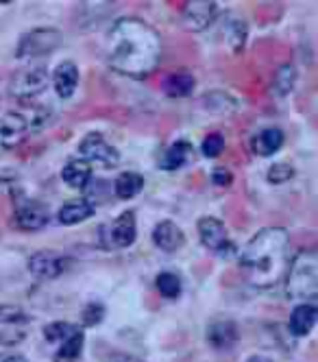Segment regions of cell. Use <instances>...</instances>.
<instances>
[{"instance_id": "d4e9b609", "label": "cell", "mask_w": 318, "mask_h": 362, "mask_svg": "<svg viewBox=\"0 0 318 362\" xmlns=\"http://www.w3.org/2000/svg\"><path fill=\"white\" fill-rule=\"evenodd\" d=\"M155 288L159 291V295L166 297V299H177L181 295V279L177 273H170V271H164L159 273L157 279H155Z\"/></svg>"}, {"instance_id": "f546056e", "label": "cell", "mask_w": 318, "mask_h": 362, "mask_svg": "<svg viewBox=\"0 0 318 362\" xmlns=\"http://www.w3.org/2000/svg\"><path fill=\"white\" fill-rule=\"evenodd\" d=\"M293 175H295V168H293V166H290V164H283V162H279V164H273V166L269 168V173H266V179L271 181V184L279 186V184H285V181L293 179Z\"/></svg>"}, {"instance_id": "7c38bea8", "label": "cell", "mask_w": 318, "mask_h": 362, "mask_svg": "<svg viewBox=\"0 0 318 362\" xmlns=\"http://www.w3.org/2000/svg\"><path fill=\"white\" fill-rule=\"evenodd\" d=\"M218 5L211 3V0H190V3L183 5V24L185 29L190 31H205L211 27V22L216 18Z\"/></svg>"}, {"instance_id": "9a60e30c", "label": "cell", "mask_w": 318, "mask_h": 362, "mask_svg": "<svg viewBox=\"0 0 318 362\" xmlns=\"http://www.w3.org/2000/svg\"><path fill=\"white\" fill-rule=\"evenodd\" d=\"M52 86H55V92L59 98L68 100L72 98L76 86H78V68L72 62H61L57 66V70L52 72Z\"/></svg>"}, {"instance_id": "7a4b0ae2", "label": "cell", "mask_w": 318, "mask_h": 362, "mask_svg": "<svg viewBox=\"0 0 318 362\" xmlns=\"http://www.w3.org/2000/svg\"><path fill=\"white\" fill-rule=\"evenodd\" d=\"M290 267V236L283 227L259 229L240 253V269L249 286L273 288Z\"/></svg>"}, {"instance_id": "44dd1931", "label": "cell", "mask_w": 318, "mask_h": 362, "mask_svg": "<svg viewBox=\"0 0 318 362\" xmlns=\"http://www.w3.org/2000/svg\"><path fill=\"white\" fill-rule=\"evenodd\" d=\"M192 153H194V148H192L190 142L179 140V142L168 146V151L164 153V158H162V162H159V166H162L164 170H179L192 160Z\"/></svg>"}, {"instance_id": "30bf717a", "label": "cell", "mask_w": 318, "mask_h": 362, "mask_svg": "<svg viewBox=\"0 0 318 362\" xmlns=\"http://www.w3.org/2000/svg\"><path fill=\"white\" fill-rule=\"evenodd\" d=\"M199 236H201V243L209 251H216L220 255L233 253V245L229 243V236H227V227L216 216H203L199 221Z\"/></svg>"}, {"instance_id": "2e32d148", "label": "cell", "mask_w": 318, "mask_h": 362, "mask_svg": "<svg viewBox=\"0 0 318 362\" xmlns=\"http://www.w3.org/2000/svg\"><path fill=\"white\" fill-rule=\"evenodd\" d=\"M153 243H155L157 249L172 253L183 245V231L179 229L177 223L162 221V223H157L155 229H153Z\"/></svg>"}, {"instance_id": "603a6c76", "label": "cell", "mask_w": 318, "mask_h": 362, "mask_svg": "<svg viewBox=\"0 0 318 362\" xmlns=\"http://www.w3.org/2000/svg\"><path fill=\"white\" fill-rule=\"evenodd\" d=\"M142 190H144V177L138 175V173H131V170L120 173V175L116 177V181H114V192H116V197L122 199V201L138 197Z\"/></svg>"}, {"instance_id": "836d02e7", "label": "cell", "mask_w": 318, "mask_h": 362, "mask_svg": "<svg viewBox=\"0 0 318 362\" xmlns=\"http://www.w3.org/2000/svg\"><path fill=\"white\" fill-rule=\"evenodd\" d=\"M247 362H273L271 358H264V356H251Z\"/></svg>"}, {"instance_id": "f1b7e54d", "label": "cell", "mask_w": 318, "mask_h": 362, "mask_svg": "<svg viewBox=\"0 0 318 362\" xmlns=\"http://www.w3.org/2000/svg\"><path fill=\"white\" fill-rule=\"evenodd\" d=\"M105 319V305L102 303H88L81 313V323L83 327H96Z\"/></svg>"}, {"instance_id": "4dcf8cb0", "label": "cell", "mask_w": 318, "mask_h": 362, "mask_svg": "<svg viewBox=\"0 0 318 362\" xmlns=\"http://www.w3.org/2000/svg\"><path fill=\"white\" fill-rule=\"evenodd\" d=\"M211 181H214V186L227 188V186H231V184H233V175H231V170H229V168L218 166V168L211 170Z\"/></svg>"}, {"instance_id": "cb8c5ba5", "label": "cell", "mask_w": 318, "mask_h": 362, "mask_svg": "<svg viewBox=\"0 0 318 362\" xmlns=\"http://www.w3.org/2000/svg\"><path fill=\"white\" fill-rule=\"evenodd\" d=\"M283 132L277 127H271V129H264L259 132L253 140V148L264 155V158H269V155H275L281 146H283Z\"/></svg>"}, {"instance_id": "ac0fdd59", "label": "cell", "mask_w": 318, "mask_h": 362, "mask_svg": "<svg viewBox=\"0 0 318 362\" xmlns=\"http://www.w3.org/2000/svg\"><path fill=\"white\" fill-rule=\"evenodd\" d=\"M96 208L94 203L88 201V199H74V201H68L61 205L59 210V223L61 225H78L88 221L90 216H94Z\"/></svg>"}, {"instance_id": "8992f818", "label": "cell", "mask_w": 318, "mask_h": 362, "mask_svg": "<svg viewBox=\"0 0 318 362\" xmlns=\"http://www.w3.org/2000/svg\"><path fill=\"white\" fill-rule=\"evenodd\" d=\"M48 86V70L40 64L33 66H24L11 76L9 92L16 98H33L42 94Z\"/></svg>"}, {"instance_id": "d6986e66", "label": "cell", "mask_w": 318, "mask_h": 362, "mask_svg": "<svg viewBox=\"0 0 318 362\" xmlns=\"http://www.w3.org/2000/svg\"><path fill=\"white\" fill-rule=\"evenodd\" d=\"M83 343H86V334L83 327H76L68 339H64L52 356V362H78L83 354Z\"/></svg>"}, {"instance_id": "1f68e13d", "label": "cell", "mask_w": 318, "mask_h": 362, "mask_svg": "<svg viewBox=\"0 0 318 362\" xmlns=\"http://www.w3.org/2000/svg\"><path fill=\"white\" fill-rule=\"evenodd\" d=\"M112 362H142V360H138V358H134V356H116Z\"/></svg>"}, {"instance_id": "4316f807", "label": "cell", "mask_w": 318, "mask_h": 362, "mask_svg": "<svg viewBox=\"0 0 318 362\" xmlns=\"http://www.w3.org/2000/svg\"><path fill=\"white\" fill-rule=\"evenodd\" d=\"M78 325H72L68 321H52L44 327V339L48 343H61L64 339H68V336L76 329Z\"/></svg>"}, {"instance_id": "52a82bcc", "label": "cell", "mask_w": 318, "mask_h": 362, "mask_svg": "<svg viewBox=\"0 0 318 362\" xmlns=\"http://www.w3.org/2000/svg\"><path fill=\"white\" fill-rule=\"evenodd\" d=\"M48 223V208L42 201L24 197L13 205V225L24 231H37Z\"/></svg>"}, {"instance_id": "83f0119b", "label": "cell", "mask_w": 318, "mask_h": 362, "mask_svg": "<svg viewBox=\"0 0 318 362\" xmlns=\"http://www.w3.org/2000/svg\"><path fill=\"white\" fill-rule=\"evenodd\" d=\"M201 151H203L205 158H218V155L225 151V138H223V134H218V132L209 134V136L203 140Z\"/></svg>"}, {"instance_id": "8fae6325", "label": "cell", "mask_w": 318, "mask_h": 362, "mask_svg": "<svg viewBox=\"0 0 318 362\" xmlns=\"http://www.w3.org/2000/svg\"><path fill=\"white\" fill-rule=\"evenodd\" d=\"M68 267V260L55 251H35L29 257V271L40 281H50L59 277Z\"/></svg>"}, {"instance_id": "ffe728a7", "label": "cell", "mask_w": 318, "mask_h": 362, "mask_svg": "<svg viewBox=\"0 0 318 362\" xmlns=\"http://www.w3.org/2000/svg\"><path fill=\"white\" fill-rule=\"evenodd\" d=\"M61 179L70 188L83 190L92 181V164L86 162L83 158L81 160H70L61 170Z\"/></svg>"}, {"instance_id": "6da1fadb", "label": "cell", "mask_w": 318, "mask_h": 362, "mask_svg": "<svg viewBox=\"0 0 318 362\" xmlns=\"http://www.w3.org/2000/svg\"><path fill=\"white\" fill-rule=\"evenodd\" d=\"M110 68L126 76H148L162 59V37L140 18H120L105 40Z\"/></svg>"}, {"instance_id": "3957f363", "label": "cell", "mask_w": 318, "mask_h": 362, "mask_svg": "<svg viewBox=\"0 0 318 362\" xmlns=\"http://www.w3.org/2000/svg\"><path fill=\"white\" fill-rule=\"evenodd\" d=\"M288 297L301 303H310L318 295V257L314 251H299L290 257V267L285 273Z\"/></svg>"}, {"instance_id": "4fadbf2b", "label": "cell", "mask_w": 318, "mask_h": 362, "mask_svg": "<svg viewBox=\"0 0 318 362\" xmlns=\"http://www.w3.org/2000/svg\"><path fill=\"white\" fill-rule=\"evenodd\" d=\"M240 341V329H237L235 321L231 319H214L207 325V343L214 349H231Z\"/></svg>"}, {"instance_id": "9c48e42d", "label": "cell", "mask_w": 318, "mask_h": 362, "mask_svg": "<svg viewBox=\"0 0 318 362\" xmlns=\"http://www.w3.org/2000/svg\"><path fill=\"white\" fill-rule=\"evenodd\" d=\"M78 151H81L86 162H98L105 168H114L120 162V153L116 151V146H112L110 142H105V138L100 134H88L81 144H78Z\"/></svg>"}, {"instance_id": "e0dca14e", "label": "cell", "mask_w": 318, "mask_h": 362, "mask_svg": "<svg viewBox=\"0 0 318 362\" xmlns=\"http://www.w3.org/2000/svg\"><path fill=\"white\" fill-rule=\"evenodd\" d=\"M316 319H318V308L314 303H299L293 310V315H290L288 327L295 336H307L314 329Z\"/></svg>"}, {"instance_id": "d6a6232c", "label": "cell", "mask_w": 318, "mask_h": 362, "mask_svg": "<svg viewBox=\"0 0 318 362\" xmlns=\"http://www.w3.org/2000/svg\"><path fill=\"white\" fill-rule=\"evenodd\" d=\"M3 362H26V358L24 356H7V358H3Z\"/></svg>"}, {"instance_id": "ba28073f", "label": "cell", "mask_w": 318, "mask_h": 362, "mask_svg": "<svg viewBox=\"0 0 318 362\" xmlns=\"http://www.w3.org/2000/svg\"><path fill=\"white\" fill-rule=\"evenodd\" d=\"M105 234V245L114 249H126L136 243L138 236V223H136V212H122L112 225L102 229Z\"/></svg>"}, {"instance_id": "7402d4cb", "label": "cell", "mask_w": 318, "mask_h": 362, "mask_svg": "<svg viewBox=\"0 0 318 362\" xmlns=\"http://www.w3.org/2000/svg\"><path fill=\"white\" fill-rule=\"evenodd\" d=\"M162 90L164 94H168L170 98H183L192 94L194 90V76L190 72H172L162 81Z\"/></svg>"}, {"instance_id": "5bb4252c", "label": "cell", "mask_w": 318, "mask_h": 362, "mask_svg": "<svg viewBox=\"0 0 318 362\" xmlns=\"http://www.w3.org/2000/svg\"><path fill=\"white\" fill-rule=\"evenodd\" d=\"M26 129H29V124H26L24 116L16 112L7 114L0 122V144L5 148H16L26 138Z\"/></svg>"}, {"instance_id": "484cf974", "label": "cell", "mask_w": 318, "mask_h": 362, "mask_svg": "<svg viewBox=\"0 0 318 362\" xmlns=\"http://www.w3.org/2000/svg\"><path fill=\"white\" fill-rule=\"evenodd\" d=\"M295 86V68L290 66V64H283L277 68L275 72V79H273V88L279 96H285L290 94V90H293Z\"/></svg>"}, {"instance_id": "277c9868", "label": "cell", "mask_w": 318, "mask_h": 362, "mask_svg": "<svg viewBox=\"0 0 318 362\" xmlns=\"http://www.w3.org/2000/svg\"><path fill=\"white\" fill-rule=\"evenodd\" d=\"M64 44V35L61 31L52 29V27H42V29H33L29 33H24L18 42V50H16V57L18 59H40L46 57L50 53Z\"/></svg>"}, {"instance_id": "5b68a950", "label": "cell", "mask_w": 318, "mask_h": 362, "mask_svg": "<svg viewBox=\"0 0 318 362\" xmlns=\"http://www.w3.org/2000/svg\"><path fill=\"white\" fill-rule=\"evenodd\" d=\"M31 319L18 305H0V345L16 347L29 339Z\"/></svg>"}]
</instances>
